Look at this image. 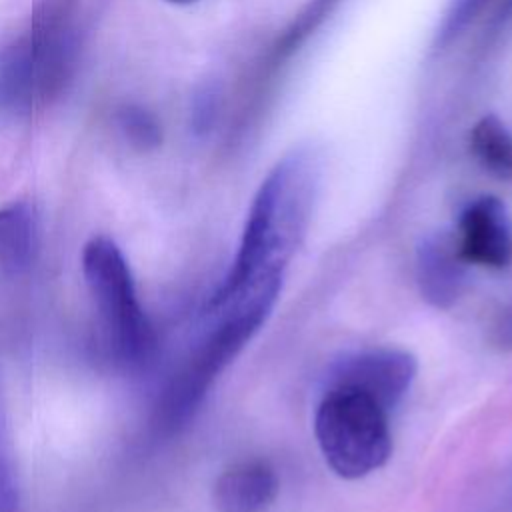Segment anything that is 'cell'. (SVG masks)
Returning <instances> with one entry per match:
<instances>
[{
  "instance_id": "2",
  "label": "cell",
  "mask_w": 512,
  "mask_h": 512,
  "mask_svg": "<svg viewBox=\"0 0 512 512\" xmlns=\"http://www.w3.org/2000/svg\"><path fill=\"white\" fill-rule=\"evenodd\" d=\"M80 50L70 6L44 4L0 50V114L28 116L60 100L74 82Z\"/></svg>"
},
{
  "instance_id": "16",
  "label": "cell",
  "mask_w": 512,
  "mask_h": 512,
  "mask_svg": "<svg viewBox=\"0 0 512 512\" xmlns=\"http://www.w3.org/2000/svg\"><path fill=\"white\" fill-rule=\"evenodd\" d=\"M490 340L500 350L512 348V306H506L494 318L490 328Z\"/></svg>"
},
{
  "instance_id": "14",
  "label": "cell",
  "mask_w": 512,
  "mask_h": 512,
  "mask_svg": "<svg viewBox=\"0 0 512 512\" xmlns=\"http://www.w3.org/2000/svg\"><path fill=\"white\" fill-rule=\"evenodd\" d=\"M490 0H452L438 32H436V46L444 48L454 38L462 34V30L484 10Z\"/></svg>"
},
{
  "instance_id": "11",
  "label": "cell",
  "mask_w": 512,
  "mask_h": 512,
  "mask_svg": "<svg viewBox=\"0 0 512 512\" xmlns=\"http://www.w3.org/2000/svg\"><path fill=\"white\" fill-rule=\"evenodd\" d=\"M470 146L486 172L512 180V132L496 116H484L474 124Z\"/></svg>"
},
{
  "instance_id": "6",
  "label": "cell",
  "mask_w": 512,
  "mask_h": 512,
  "mask_svg": "<svg viewBox=\"0 0 512 512\" xmlns=\"http://www.w3.org/2000/svg\"><path fill=\"white\" fill-rule=\"evenodd\" d=\"M418 372L416 358L398 348H372L346 354L326 374V388H352L392 410L410 390Z\"/></svg>"
},
{
  "instance_id": "17",
  "label": "cell",
  "mask_w": 512,
  "mask_h": 512,
  "mask_svg": "<svg viewBox=\"0 0 512 512\" xmlns=\"http://www.w3.org/2000/svg\"><path fill=\"white\" fill-rule=\"evenodd\" d=\"M166 2L178 4V6H188V4H194V2H198V0H166Z\"/></svg>"
},
{
  "instance_id": "13",
  "label": "cell",
  "mask_w": 512,
  "mask_h": 512,
  "mask_svg": "<svg viewBox=\"0 0 512 512\" xmlns=\"http://www.w3.org/2000/svg\"><path fill=\"white\" fill-rule=\"evenodd\" d=\"M0 512H22L18 474H16L2 396H0Z\"/></svg>"
},
{
  "instance_id": "4",
  "label": "cell",
  "mask_w": 512,
  "mask_h": 512,
  "mask_svg": "<svg viewBox=\"0 0 512 512\" xmlns=\"http://www.w3.org/2000/svg\"><path fill=\"white\" fill-rule=\"evenodd\" d=\"M82 274L106 354L120 368H142L154 354L156 334L138 300L124 252L112 238L92 236L82 248Z\"/></svg>"
},
{
  "instance_id": "3",
  "label": "cell",
  "mask_w": 512,
  "mask_h": 512,
  "mask_svg": "<svg viewBox=\"0 0 512 512\" xmlns=\"http://www.w3.org/2000/svg\"><path fill=\"white\" fill-rule=\"evenodd\" d=\"M280 288L282 278L266 280L224 308V318L194 346L160 390L150 416L156 438L178 434L194 418L218 374L270 316Z\"/></svg>"
},
{
  "instance_id": "12",
  "label": "cell",
  "mask_w": 512,
  "mask_h": 512,
  "mask_svg": "<svg viewBox=\"0 0 512 512\" xmlns=\"http://www.w3.org/2000/svg\"><path fill=\"white\" fill-rule=\"evenodd\" d=\"M114 126L122 140L138 150L150 152L162 144V124L152 110L138 102H124L114 110Z\"/></svg>"
},
{
  "instance_id": "5",
  "label": "cell",
  "mask_w": 512,
  "mask_h": 512,
  "mask_svg": "<svg viewBox=\"0 0 512 512\" xmlns=\"http://www.w3.org/2000/svg\"><path fill=\"white\" fill-rule=\"evenodd\" d=\"M388 410L352 388H326L314 414V436L330 470L344 480L364 478L392 454Z\"/></svg>"
},
{
  "instance_id": "9",
  "label": "cell",
  "mask_w": 512,
  "mask_h": 512,
  "mask_svg": "<svg viewBox=\"0 0 512 512\" xmlns=\"http://www.w3.org/2000/svg\"><path fill=\"white\" fill-rule=\"evenodd\" d=\"M278 496L276 470L264 460H242L214 482L212 500L218 512H266Z\"/></svg>"
},
{
  "instance_id": "7",
  "label": "cell",
  "mask_w": 512,
  "mask_h": 512,
  "mask_svg": "<svg viewBox=\"0 0 512 512\" xmlns=\"http://www.w3.org/2000/svg\"><path fill=\"white\" fill-rule=\"evenodd\" d=\"M458 252L466 264L506 268L512 264V216L494 196L476 198L460 216Z\"/></svg>"
},
{
  "instance_id": "15",
  "label": "cell",
  "mask_w": 512,
  "mask_h": 512,
  "mask_svg": "<svg viewBox=\"0 0 512 512\" xmlns=\"http://www.w3.org/2000/svg\"><path fill=\"white\" fill-rule=\"evenodd\" d=\"M218 108H220V100H218V92L212 86H204L196 92L194 102H192V130L198 136H204L212 130L216 118H218Z\"/></svg>"
},
{
  "instance_id": "10",
  "label": "cell",
  "mask_w": 512,
  "mask_h": 512,
  "mask_svg": "<svg viewBox=\"0 0 512 512\" xmlns=\"http://www.w3.org/2000/svg\"><path fill=\"white\" fill-rule=\"evenodd\" d=\"M38 250V218L28 202L0 208V270L18 276L26 272Z\"/></svg>"
},
{
  "instance_id": "1",
  "label": "cell",
  "mask_w": 512,
  "mask_h": 512,
  "mask_svg": "<svg viewBox=\"0 0 512 512\" xmlns=\"http://www.w3.org/2000/svg\"><path fill=\"white\" fill-rule=\"evenodd\" d=\"M320 166L310 148L288 152L260 184L236 258L210 298V308H224L258 284L284 278L300 248L314 210Z\"/></svg>"
},
{
  "instance_id": "8",
  "label": "cell",
  "mask_w": 512,
  "mask_h": 512,
  "mask_svg": "<svg viewBox=\"0 0 512 512\" xmlns=\"http://www.w3.org/2000/svg\"><path fill=\"white\" fill-rule=\"evenodd\" d=\"M466 266L456 236L448 232L424 236L416 248V280L422 298L440 310L454 306L466 288Z\"/></svg>"
}]
</instances>
